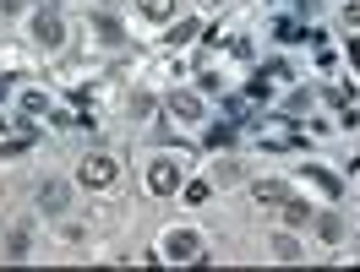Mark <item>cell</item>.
<instances>
[{
    "label": "cell",
    "mask_w": 360,
    "mask_h": 272,
    "mask_svg": "<svg viewBox=\"0 0 360 272\" xmlns=\"http://www.w3.org/2000/svg\"><path fill=\"white\" fill-rule=\"evenodd\" d=\"M148 191H153V196H169V191H180V169L169 158H158L153 169H148Z\"/></svg>",
    "instance_id": "cell-2"
},
{
    "label": "cell",
    "mask_w": 360,
    "mask_h": 272,
    "mask_svg": "<svg viewBox=\"0 0 360 272\" xmlns=\"http://www.w3.org/2000/svg\"><path fill=\"white\" fill-rule=\"evenodd\" d=\"M186 39H197V22H191V17H186V22H175V27H169V44H186Z\"/></svg>",
    "instance_id": "cell-15"
},
{
    "label": "cell",
    "mask_w": 360,
    "mask_h": 272,
    "mask_svg": "<svg viewBox=\"0 0 360 272\" xmlns=\"http://www.w3.org/2000/svg\"><path fill=\"white\" fill-rule=\"evenodd\" d=\"M316 234H322L328 245H333V240H344V218H333V212H322V218H316Z\"/></svg>",
    "instance_id": "cell-7"
},
{
    "label": "cell",
    "mask_w": 360,
    "mask_h": 272,
    "mask_svg": "<svg viewBox=\"0 0 360 272\" xmlns=\"http://www.w3.org/2000/svg\"><path fill=\"white\" fill-rule=\"evenodd\" d=\"M229 142H235V125H224V120H219V125L207 131V147H229Z\"/></svg>",
    "instance_id": "cell-12"
},
{
    "label": "cell",
    "mask_w": 360,
    "mask_h": 272,
    "mask_svg": "<svg viewBox=\"0 0 360 272\" xmlns=\"http://www.w3.org/2000/svg\"><path fill=\"white\" fill-rule=\"evenodd\" d=\"M0 11H6V17H11V11H22V0H0Z\"/></svg>",
    "instance_id": "cell-19"
},
{
    "label": "cell",
    "mask_w": 360,
    "mask_h": 272,
    "mask_svg": "<svg viewBox=\"0 0 360 272\" xmlns=\"http://www.w3.org/2000/svg\"><path fill=\"white\" fill-rule=\"evenodd\" d=\"M6 256H11V261L27 256V229H11V234H6Z\"/></svg>",
    "instance_id": "cell-9"
},
{
    "label": "cell",
    "mask_w": 360,
    "mask_h": 272,
    "mask_svg": "<svg viewBox=\"0 0 360 272\" xmlns=\"http://www.w3.org/2000/svg\"><path fill=\"white\" fill-rule=\"evenodd\" d=\"M197 234H186V229H175V234H169V240H164V256H169V261H202V256H197Z\"/></svg>",
    "instance_id": "cell-3"
},
{
    "label": "cell",
    "mask_w": 360,
    "mask_h": 272,
    "mask_svg": "<svg viewBox=\"0 0 360 272\" xmlns=\"http://www.w3.org/2000/svg\"><path fill=\"white\" fill-rule=\"evenodd\" d=\"M22 109H27V114H44V109H49V98H44V93H27Z\"/></svg>",
    "instance_id": "cell-18"
},
{
    "label": "cell",
    "mask_w": 360,
    "mask_h": 272,
    "mask_svg": "<svg viewBox=\"0 0 360 272\" xmlns=\"http://www.w3.org/2000/svg\"><path fill=\"white\" fill-rule=\"evenodd\" d=\"M284 224L306 229V224H311V207H306V202H284Z\"/></svg>",
    "instance_id": "cell-8"
},
{
    "label": "cell",
    "mask_w": 360,
    "mask_h": 272,
    "mask_svg": "<svg viewBox=\"0 0 360 272\" xmlns=\"http://www.w3.org/2000/svg\"><path fill=\"white\" fill-rule=\"evenodd\" d=\"M306 175H311V180L322 185V191H328V196H338V191H344V185H338L333 175H328V169H306Z\"/></svg>",
    "instance_id": "cell-16"
},
{
    "label": "cell",
    "mask_w": 360,
    "mask_h": 272,
    "mask_svg": "<svg viewBox=\"0 0 360 272\" xmlns=\"http://www.w3.org/2000/svg\"><path fill=\"white\" fill-rule=\"evenodd\" d=\"M33 39H39L44 49H55L60 39H66V27H60V17H55V11H39V17H33Z\"/></svg>",
    "instance_id": "cell-4"
},
{
    "label": "cell",
    "mask_w": 360,
    "mask_h": 272,
    "mask_svg": "<svg viewBox=\"0 0 360 272\" xmlns=\"http://www.w3.org/2000/svg\"><path fill=\"white\" fill-rule=\"evenodd\" d=\"M207 196H213V185H207V180H191V185H186V202H191V207H202Z\"/></svg>",
    "instance_id": "cell-13"
},
{
    "label": "cell",
    "mask_w": 360,
    "mask_h": 272,
    "mask_svg": "<svg viewBox=\"0 0 360 272\" xmlns=\"http://www.w3.org/2000/svg\"><path fill=\"white\" fill-rule=\"evenodd\" d=\"M213 6H224V0H213Z\"/></svg>",
    "instance_id": "cell-20"
},
{
    "label": "cell",
    "mask_w": 360,
    "mask_h": 272,
    "mask_svg": "<svg viewBox=\"0 0 360 272\" xmlns=\"http://www.w3.org/2000/svg\"><path fill=\"white\" fill-rule=\"evenodd\" d=\"M93 33H98L104 44H120V22H115V17H93Z\"/></svg>",
    "instance_id": "cell-10"
},
{
    "label": "cell",
    "mask_w": 360,
    "mask_h": 272,
    "mask_svg": "<svg viewBox=\"0 0 360 272\" xmlns=\"http://www.w3.org/2000/svg\"><path fill=\"white\" fill-rule=\"evenodd\" d=\"M115 169H120V163H115L110 153H93L77 175H82V185H98V191H104V185H115Z\"/></svg>",
    "instance_id": "cell-1"
},
{
    "label": "cell",
    "mask_w": 360,
    "mask_h": 272,
    "mask_svg": "<svg viewBox=\"0 0 360 272\" xmlns=\"http://www.w3.org/2000/svg\"><path fill=\"white\" fill-rule=\"evenodd\" d=\"M66 202H71V191L60 180H49L44 191H39V207H44V212H66Z\"/></svg>",
    "instance_id": "cell-6"
},
{
    "label": "cell",
    "mask_w": 360,
    "mask_h": 272,
    "mask_svg": "<svg viewBox=\"0 0 360 272\" xmlns=\"http://www.w3.org/2000/svg\"><path fill=\"white\" fill-rule=\"evenodd\" d=\"M257 202H290V196H284L278 180H257Z\"/></svg>",
    "instance_id": "cell-11"
},
{
    "label": "cell",
    "mask_w": 360,
    "mask_h": 272,
    "mask_svg": "<svg viewBox=\"0 0 360 272\" xmlns=\"http://www.w3.org/2000/svg\"><path fill=\"white\" fill-rule=\"evenodd\" d=\"M169 114H175V120H197V114H202V98H197V93H169Z\"/></svg>",
    "instance_id": "cell-5"
},
{
    "label": "cell",
    "mask_w": 360,
    "mask_h": 272,
    "mask_svg": "<svg viewBox=\"0 0 360 272\" xmlns=\"http://www.w3.org/2000/svg\"><path fill=\"white\" fill-rule=\"evenodd\" d=\"M148 17H175V0H142Z\"/></svg>",
    "instance_id": "cell-17"
},
{
    "label": "cell",
    "mask_w": 360,
    "mask_h": 272,
    "mask_svg": "<svg viewBox=\"0 0 360 272\" xmlns=\"http://www.w3.org/2000/svg\"><path fill=\"white\" fill-rule=\"evenodd\" d=\"M273 256H278V261H295V256H300V245H295L290 234H278V240H273Z\"/></svg>",
    "instance_id": "cell-14"
}]
</instances>
